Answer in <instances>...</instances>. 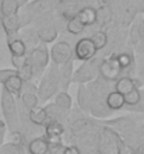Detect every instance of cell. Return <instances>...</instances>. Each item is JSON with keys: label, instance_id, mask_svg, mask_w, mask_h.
Segmentation results:
<instances>
[{"label": "cell", "instance_id": "8", "mask_svg": "<svg viewBox=\"0 0 144 154\" xmlns=\"http://www.w3.org/2000/svg\"><path fill=\"white\" fill-rule=\"evenodd\" d=\"M120 72L122 69L116 60V55H112L109 59H105L102 63H100V73L106 80H118Z\"/></svg>", "mask_w": 144, "mask_h": 154}, {"label": "cell", "instance_id": "22", "mask_svg": "<svg viewBox=\"0 0 144 154\" xmlns=\"http://www.w3.org/2000/svg\"><path fill=\"white\" fill-rule=\"evenodd\" d=\"M90 39L92 41V44L95 45L97 51H101V49H104L108 45V34L104 32V31H95L90 37Z\"/></svg>", "mask_w": 144, "mask_h": 154}, {"label": "cell", "instance_id": "4", "mask_svg": "<svg viewBox=\"0 0 144 154\" xmlns=\"http://www.w3.org/2000/svg\"><path fill=\"white\" fill-rule=\"evenodd\" d=\"M97 69H100V63L97 62L95 57H92L90 60L84 62V63L77 69L76 73H73L72 81H77V83H81V84H83V83L94 80Z\"/></svg>", "mask_w": 144, "mask_h": 154}, {"label": "cell", "instance_id": "13", "mask_svg": "<svg viewBox=\"0 0 144 154\" xmlns=\"http://www.w3.org/2000/svg\"><path fill=\"white\" fill-rule=\"evenodd\" d=\"M27 149H28L29 154H45L46 151L51 149L49 147V143L45 137H34L29 140V143L27 144Z\"/></svg>", "mask_w": 144, "mask_h": 154}, {"label": "cell", "instance_id": "18", "mask_svg": "<svg viewBox=\"0 0 144 154\" xmlns=\"http://www.w3.org/2000/svg\"><path fill=\"white\" fill-rule=\"evenodd\" d=\"M38 38L44 44H51L57 38V31L53 25H44L38 31Z\"/></svg>", "mask_w": 144, "mask_h": 154}, {"label": "cell", "instance_id": "34", "mask_svg": "<svg viewBox=\"0 0 144 154\" xmlns=\"http://www.w3.org/2000/svg\"><path fill=\"white\" fill-rule=\"evenodd\" d=\"M14 2H16V4H17V7H18V8L24 7L25 4L28 3V0H14Z\"/></svg>", "mask_w": 144, "mask_h": 154}, {"label": "cell", "instance_id": "30", "mask_svg": "<svg viewBox=\"0 0 144 154\" xmlns=\"http://www.w3.org/2000/svg\"><path fill=\"white\" fill-rule=\"evenodd\" d=\"M141 97H140V101L139 104H136L134 106H129V109L130 111H134V112H144V91H141Z\"/></svg>", "mask_w": 144, "mask_h": 154}, {"label": "cell", "instance_id": "39", "mask_svg": "<svg viewBox=\"0 0 144 154\" xmlns=\"http://www.w3.org/2000/svg\"><path fill=\"white\" fill-rule=\"evenodd\" d=\"M45 154H53V151H52V149H49V150H48V151H46V153H45Z\"/></svg>", "mask_w": 144, "mask_h": 154}, {"label": "cell", "instance_id": "38", "mask_svg": "<svg viewBox=\"0 0 144 154\" xmlns=\"http://www.w3.org/2000/svg\"><path fill=\"white\" fill-rule=\"evenodd\" d=\"M140 76H143V80H144V67L140 69Z\"/></svg>", "mask_w": 144, "mask_h": 154}, {"label": "cell", "instance_id": "33", "mask_svg": "<svg viewBox=\"0 0 144 154\" xmlns=\"http://www.w3.org/2000/svg\"><path fill=\"white\" fill-rule=\"evenodd\" d=\"M139 37H140V41L144 39V20L139 23Z\"/></svg>", "mask_w": 144, "mask_h": 154}, {"label": "cell", "instance_id": "17", "mask_svg": "<svg viewBox=\"0 0 144 154\" xmlns=\"http://www.w3.org/2000/svg\"><path fill=\"white\" fill-rule=\"evenodd\" d=\"M8 51L11 53V56H24L27 55V46L25 42L20 38H8Z\"/></svg>", "mask_w": 144, "mask_h": 154}, {"label": "cell", "instance_id": "21", "mask_svg": "<svg viewBox=\"0 0 144 154\" xmlns=\"http://www.w3.org/2000/svg\"><path fill=\"white\" fill-rule=\"evenodd\" d=\"M66 28H67V31L70 34H73V35H80V34L85 29V27L76 16H72L70 18H69Z\"/></svg>", "mask_w": 144, "mask_h": 154}, {"label": "cell", "instance_id": "28", "mask_svg": "<svg viewBox=\"0 0 144 154\" xmlns=\"http://www.w3.org/2000/svg\"><path fill=\"white\" fill-rule=\"evenodd\" d=\"M13 74H17L16 69H2L0 70V84H3L4 81L7 80L10 76H13Z\"/></svg>", "mask_w": 144, "mask_h": 154}, {"label": "cell", "instance_id": "16", "mask_svg": "<svg viewBox=\"0 0 144 154\" xmlns=\"http://www.w3.org/2000/svg\"><path fill=\"white\" fill-rule=\"evenodd\" d=\"M74 16L84 24V27L95 24V21H97V11H95V8H92V7H83Z\"/></svg>", "mask_w": 144, "mask_h": 154}, {"label": "cell", "instance_id": "25", "mask_svg": "<svg viewBox=\"0 0 144 154\" xmlns=\"http://www.w3.org/2000/svg\"><path fill=\"white\" fill-rule=\"evenodd\" d=\"M95 11H97L95 23H98L100 25H105L111 21V10H109L108 6H102V7H100L98 10H95Z\"/></svg>", "mask_w": 144, "mask_h": 154}, {"label": "cell", "instance_id": "19", "mask_svg": "<svg viewBox=\"0 0 144 154\" xmlns=\"http://www.w3.org/2000/svg\"><path fill=\"white\" fill-rule=\"evenodd\" d=\"M20 100H21V105L28 111L34 109V108L38 106V104H39L38 95H36L35 93H23L20 95Z\"/></svg>", "mask_w": 144, "mask_h": 154}, {"label": "cell", "instance_id": "15", "mask_svg": "<svg viewBox=\"0 0 144 154\" xmlns=\"http://www.w3.org/2000/svg\"><path fill=\"white\" fill-rule=\"evenodd\" d=\"M28 118H29V122H31L32 125L39 126V128H44L45 123H46L49 119L45 108H39V106H35L34 109L28 111Z\"/></svg>", "mask_w": 144, "mask_h": 154}, {"label": "cell", "instance_id": "23", "mask_svg": "<svg viewBox=\"0 0 144 154\" xmlns=\"http://www.w3.org/2000/svg\"><path fill=\"white\" fill-rule=\"evenodd\" d=\"M17 76L20 77L23 81H31V79L34 77V69H32L29 59L27 57V60L20 69H17Z\"/></svg>", "mask_w": 144, "mask_h": 154}, {"label": "cell", "instance_id": "1", "mask_svg": "<svg viewBox=\"0 0 144 154\" xmlns=\"http://www.w3.org/2000/svg\"><path fill=\"white\" fill-rule=\"evenodd\" d=\"M2 111H3L4 123H6L8 132L11 134L20 132V108L17 106L16 98L4 88L2 90Z\"/></svg>", "mask_w": 144, "mask_h": 154}, {"label": "cell", "instance_id": "24", "mask_svg": "<svg viewBox=\"0 0 144 154\" xmlns=\"http://www.w3.org/2000/svg\"><path fill=\"white\" fill-rule=\"evenodd\" d=\"M78 104L83 111H90V91L83 84L78 90Z\"/></svg>", "mask_w": 144, "mask_h": 154}, {"label": "cell", "instance_id": "6", "mask_svg": "<svg viewBox=\"0 0 144 154\" xmlns=\"http://www.w3.org/2000/svg\"><path fill=\"white\" fill-rule=\"evenodd\" d=\"M97 48L90 38H81L74 46V56L81 62H87L97 55Z\"/></svg>", "mask_w": 144, "mask_h": 154}, {"label": "cell", "instance_id": "32", "mask_svg": "<svg viewBox=\"0 0 144 154\" xmlns=\"http://www.w3.org/2000/svg\"><path fill=\"white\" fill-rule=\"evenodd\" d=\"M6 123L3 121H0V146L3 144V140H4V133H6Z\"/></svg>", "mask_w": 144, "mask_h": 154}, {"label": "cell", "instance_id": "2", "mask_svg": "<svg viewBox=\"0 0 144 154\" xmlns=\"http://www.w3.org/2000/svg\"><path fill=\"white\" fill-rule=\"evenodd\" d=\"M59 85H60L59 67H57V66H52V67L46 72V74L42 77V81H41L39 87L36 90L38 100L42 102L48 101L52 95H55V94L57 93Z\"/></svg>", "mask_w": 144, "mask_h": 154}, {"label": "cell", "instance_id": "9", "mask_svg": "<svg viewBox=\"0 0 144 154\" xmlns=\"http://www.w3.org/2000/svg\"><path fill=\"white\" fill-rule=\"evenodd\" d=\"M0 25H2V28L4 29L6 35L10 38L11 35L18 32V29H20V27H21L20 17H18L17 13L10 14V16H3L0 18Z\"/></svg>", "mask_w": 144, "mask_h": 154}, {"label": "cell", "instance_id": "10", "mask_svg": "<svg viewBox=\"0 0 144 154\" xmlns=\"http://www.w3.org/2000/svg\"><path fill=\"white\" fill-rule=\"evenodd\" d=\"M73 63H74V60H73V57H70V59H69L66 63H63L62 67L59 69L60 85H62V90H63V91H67V87L70 85V83H72L73 69H74Z\"/></svg>", "mask_w": 144, "mask_h": 154}, {"label": "cell", "instance_id": "20", "mask_svg": "<svg viewBox=\"0 0 144 154\" xmlns=\"http://www.w3.org/2000/svg\"><path fill=\"white\" fill-rule=\"evenodd\" d=\"M72 97L69 95L66 91H62V93H59L56 95V102H55V105L57 106V108H60L62 111H70L72 109Z\"/></svg>", "mask_w": 144, "mask_h": 154}, {"label": "cell", "instance_id": "27", "mask_svg": "<svg viewBox=\"0 0 144 154\" xmlns=\"http://www.w3.org/2000/svg\"><path fill=\"white\" fill-rule=\"evenodd\" d=\"M116 60H118V63H119L120 69H127L129 66H130V63H132V59H130V56H129L127 53H120V55H116Z\"/></svg>", "mask_w": 144, "mask_h": 154}, {"label": "cell", "instance_id": "14", "mask_svg": "<svg viewBox=\"0 0 144 154\" xmlns=\"http://www.w3.org/2000/svg\"><path fill=\"white\" fill-rule=\"evenodd\" d=\"M105 105L111 111L122 109L124 106V97L120 93H118V91L108 93V95L105 97Z\"/></svg>", "mask_w": 144, "mask_h": 154}, {"label": "cell", "instance_id": "12", "mask_svg": "<svg viewBox=\"0 0 144 154\" xmlns=\"http://www.w3.org/2000/svg\"><path fill=\"white\" fill-rule=\"evenodd\" d=\"M137 85H139V83H137L134 79H132V77H129V76H122L116 80L115 91H118V93H120L122 95H124V94L130 93L133 88H139Z\"/></svg>", "mask_w": 144, "mask_h": 154}, {"label": "cell", "instance_id": "37", "mask_svg": "<svg viewBox=\"0 0 144 154\" xmlns=\"http://www.w3.org/2000/svg\"><path fill=\"white\" fill-rule=\"evenodd\" d=\"M140 11H144V0H141V3H140Z\"/></svg>", "mask_w": 144, "mask_h": 154}, {"label": "cell", "instance_id": "26", "mask_svg": "<svg viewBox=\"0 0 144 154\" xmlns=\"http://www.w3.org/2000/svg\"><path fill=\"white\" fill-rule=\"evenodd\" d=\"M123 97H124V105L134 106L136 104H139V101H140V97H141L140 88H133L130 93L124 94Z\"/></svg>", "mask_w": 144, "mask_h": 154}, {"label": "cell", "instance_id": "29", "mask_svg": "<svg viewBox=\"0 0 144 154\" xmlns=\"http://www.w3.org/2000/svg\"><path fill=\"white\" fill-rule=\"evenodd\" d=\"M27 55H24V56H11V63L13 66H14V69H20L21 66L25 63V60H27Z\"/></svg>", "mask_w": 144, "mask_h": 154}, {"label": "cell", "instance_id": "35", "mask_svg": "<svg viewBox=\"0 0 144 154\" xmlns=\"http://www.w3.org/2000/svg\"><path fill=\"white\" fill-rule=\"evenodd\" d=\"M139 48H137V51H139V52L140 53H144V39H141L140 42H139Z\"/></svg>", "mask_w": 144, "mask_h": 154}, {"label": "cell", "instance_id": "7", "mask_svg": "<svg viewBox=\"0 0 144 154\" xmlns=\"http://www.w3.org/2000/svg\"><path fill=\"white\" fill-rule=\"evenodd\" d=\"M49 56L52 57L55 65H63L70 57H73L72 46L66 41H60V42H57L52 46L51 52H49Z\"/></svg>", "mask_w": 144, "mask_h": 154}, {"label": "cell", "instance_id": "11", "mask_svg": "<svg viewBox=\"0 0 144 154\" xmlns=\"http://www.w3.org/2000/svg\"><path fill=\"white\" fill-rule=\"evenodd\" d=\"M23 83H24V81L21 80L17 74H13V76H10L7 80L3 83V88L6 90V91H8L13 97L20 98L21 90H23Z\"/></svg>", "mask_w": 144, "mask_h": 154}, {"label": "cell", "instance_id": "3", "mask_svg": "<svg viewBox=\"0 0 144 154\" xmlns=\"http://www.w3.org/2000/svg\"><path fill=\"white\" fill-rule=\"evenodd\" d=\"M45 139L48 140L49 147L51 149H56V147L62 146L60 139L64 133V128L62 125V122L57 119H48V122L45 123Z\"/></svg>", "mask_w": 144, "mask_h": 154}, {"label": "cell", "instance_id": "36", "mask_svg": "<svg viewBox=\"0 0 144 154\" xmlns=\"http://www.w3.org/2000/svg\"><path fill=\"white\" fill-rule=\"evenodd\" d=\"M134 153H136V154H144V143L139 146V149H137V150L134 151Z\"/></svg>", "mask_w": 144, "mask_h": 154}, {"label": "cell", "instance_id": "31", "mask_svg": "<svg viewBox=\"0 0 144 154\" xmlns=\"http://www.w3.org/2000/svg\"><path fill=\"white\" fill-rule=\"evenodd\" d=\"M63 154H81V153L77 146H67V147H64Z\"/></svg>", "mask_w": 144, "mask_h": 154}, {"label": "cell", "instance_id": "5", "mask_svg": "<svg viewBox=\"0 0 144 154\" xmlns=\"http://www.w3.org/2000/svg\"><path fill=\"white\" fill-rule=\"evenodd\" d=\"M29 63H31L32 69H34V76L35 74H39L42 70L46 67L49 62V52L46 49V45L42 44L41 46L35 48L31 52V55L28 56Z\"/></svg>", "mask_w": 144, "mask_h": 154}]
</instances>
